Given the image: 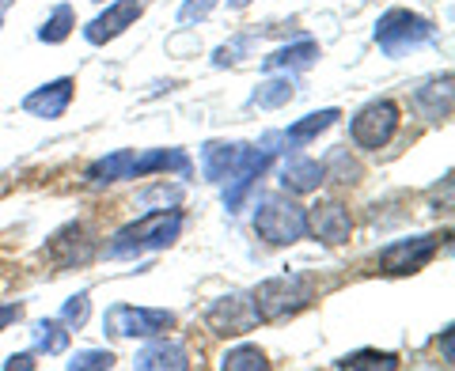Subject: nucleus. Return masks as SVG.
Returning a JSON list of instances; mask_svg holds the SVG:
<instances>
[{"mask_svg":"<svg viewBox=\"0 0 455 371\" xmlns=\"http://www.w3.org/2000/svg\"><path fill=\"white\" fill-rule=\"evenodd\" d=\"M182 235V212H148L145 220L122 227L107 247L110 258H133L140 250H164Z\"/></svg>","mask_w":455,"mask_h":371,"instance_id":"1","label":"nucleus"},{"mask_svg":"<svg viewBox=\"0 0 455 371\" xmlns=\"http://www.w3.org/2000/svg\"><path fill=\"white\" fill-rule=\"evenodd\" d=\"M433 38H436V27L425 16H418V12H406V8H391L387 16L376 23V42L387 57H403V53L418 50Z\"/></svg>","mask_w":455,"mask_h":371,"instance_id":"2","label":"nucleus"},{"mask_svg":"<svg viewBox=\"0 0 455 371\" xmlns=\"http://www.w3.org/2000/svg\"><path fill=\"white\" fill-rule=\"evenodd\" d=\"M254 232L274 247H292L307 235V212L300 205L284 201V197H269V201L254 212Z\"/></svg>","mask_w":455,"mask_h":371,"instance_id":"3","label":"nucleus"},{"mask_svg":"<svg viewBox=\"0 0 455 371\" xmlns=\"http://www.w3.org/2000/svg\"><path fill=\"white\" fill-rule=\"evenodd\" d=\"M251 299H254V307H259V319L281 322V319H289V315H296V311L307 307L311 288L300 277H274V280L259 284V292H254Z\"/></svg>","mask_w":455,"mask_h":371,"instance_id":"4","label":"nucleus"},{"mask_svg":"<svg viewBox=\"0 0 455 371\" xmlns=\"http://www.w3.org/2000/svg\"><path fill=\"white\" fill-rule=\"evenodd\" d=\"M398 130V103L391 99H379V103H368L357 118H353L349 133H353V145L364 148V152H379L391 145V137Z\"/></svg>","mask_w":455,"mask_h":371,"instance_id":"5","label":"nucleus"},{"mask_svg":"<svg viewBox=\"0 0 455 371\" xmlns=\"http://www.w3.org/2000/svg\"><path fill=\"white\" fill-rule=\"evenodd\" d=\"M107 334L110 337H160L164 330L175 326V315L171 311H156V307H130V304H118L107 311Z\"/></svg>","mask_w":455,"mask_h":371,"instance_id":"6","label":"nucleus"},{"mask_svg":"<svg viewBox=\"0 0 455 371\" xmlns=\"http://www.w3.org/2000/svg\"><path fill=\"white\" fill-rule=\"evenodd\" d=\"M259 307H254V299L251 296H220L217 304H212L205 311V326L212 334H220V337H243L251 334L254 326H259Z\"/></svg>","mask_w":455,"mask_h":371,"instance_id":"7","label":"nucleus"},{"mask_svg":"<svg viewBox=\"0 0 455 371\" xmlns=\"http://www.w3.org/2000/svg\"><path fill=\"white\" fill-rule=\"evenodd\" d=\"M440 250V239L436 235H418V239H403L395 242V247L379 250L376 265L383 269V273L391 277H403V273H418V269H425Z\"/></svg>","mask_w":455,"mask_h":371,"instance_id":"8","label":"nucleus"},{"mask_svg":"<svg viewBox=\"0 0 455 371\" xmlns=\"http://www.w3.org/2000/svg\"><path fill=\"white\" fill-rule=\"evenodd\" d=\"M307 232L323 239L326 247H341V242H349V235H353V217L341 201H319L307 212Z\"/></svg>","mask_w":455,"mask_h":371,"instance_id":"9","label":"nucleus"},{"mask_svg":"<svg viewBox=\"0 0 455 371\" xmlns=\"http://www.w3.org/2000/svg\"><path fill=\"white\" fill-rule=\"evenodd\" d=\"M140 12H145V4H140V0H118V4H110L103 16H95L88 27H84V38L95 42V46H103V42L118 38L125 27H133Z\"/></svg>","mask_w":455,"mask_h":371,"instance_id":"10","label":"nucleus"},{"mask_svg":"<svg viewBox=\"0 0 455 371\" xmlns=\"http://www.w3.org/2000/svg\"><path fill=\"white\" fill-rule=\"evenodd\" d=\"M73 91H76V80L73 76H61V80H53L46 83V88H38L23 99V110L27 114H35V118H61V114L68 110V103H73Z\"/></svg>","mask_w":455,"mask_h":371,"instance_id":"11","label":"nucleus"},{"mask_svg":"<svg viewBox=\"0 0 455 371\" xmlns=\"http://www.w3.org/2000/svg\"><path fill=\"white\" fill-rule=\"evenodd\" d=\"M266 163H269V148L266 152H259V148H243V155H239V163H235V182L228 186V193H224V205H228V212H235L239 205H243V197L251 193V186L259 182V175L266 170Z\"/></svg>","mask_w":455,"mask_h":371,"instance_id":"12","label":"nucleus"},{"mask_svg":"<svg viewBox=\"0 0 455 371\" xmlns=\"http://www.w3.org/2000/svg\"><path fill=\"white\" fill-rule=\"evenodd\" d=\"M88 254H92V239H84V227L73 224V227H65L61 235H57L50 242V258L57 265H76V262H88Z\"/></svg>","mask_w":455,"mask_h":371,"instance_id":"13","label":"nucleus"},{"mask_svg":"<svg viewBox=\"0 0 455 371\" xmlns=\"http://www.w3.org/2000/svg\"><path fill=\"white\" fill-rule=\"evenodd\" d=\"M137 367L145 371H164V367H190V352L179 345V341H156V345L137 352Z\"/></svg>","mask_w":455,"mask_h":371,"instance_id":"14","label":"nucleus"},{"mask_svg":"<svg viewBox=\"0 0 455 371\" xmlns=\"http://www.w3.org/2000/svg\"><path fill=\"white\" fill-rule=\"evenodd\" d=\"M323 182H326V167L315 160H292L281 170V186L289 193H311V190H319Z\"/></svg>","mask_w":455,"mask_h":371,"instance_id":"15","label":"nucleus"},{"mask_svg":"<svg viewBox=\"0 0 455 371\" xmlns=\"http://www.w3.org/2000/svg\"><path fill=\"white\" fill-rule=\"evenodd\" d=\"M239 155H243V145H220V140H212V145L202 148V170L209 182H220L235 170Z\"/></svg>","mask_w":455,"mask_h":371,"instance_id":"16","label":"nucleus"},{"mask_svg":"<svg viewBox=\"0 0 455 371\" xmlns=\"http://www.w3.org/2000/svg\"><path fill=\"white\" fill-rule=\"evenodd\" d=\"M414 107L425 114L429 122H444L451 114V80H436V83H425V88L414 95Z\"/></svg>","mask_w":455,"mask_h":371,"instance_id":"17","label":"nucleus"},{"mask_svg":"<svg viewBox=\"0 0 455 371\" xmlns=\"http://www.w3.org/2000/svg\"><path fill=\"white\" fill-rule=\"evenodd\" d=\"M315 57H319V46L311 38H304V42H296V46H284L274 57H266L262 68L266 73H274V68H307Z\"/></svg>","mask_w":455,"mask_h":371,"instance_id":"18","label":"nucleus"},{"mask_svg":"<svg viewBox=\"0 0 455 371\" xmlns=\"http://www.w3.org/2000/svg\"><path fill=\"white\" fill-rule=\"evenodd\" d=\"M73 27H76V12L68 8V4H57V8H53V16L42 23L38 38H42V42H50V46H57V42H65L68 35H73Z\"/></svg>","mask_w":455,"mask_h":371,"instance_id":"19","label":"nucleus"},{"mask_svg":"<svg viewBox=\"0 0 455 371\" xmlns=\"http://www.w3.org/2000/svg\"><path fill=\"white\" fill-rule=\"evenodd\" d=\"M296 95V88H292V80L284 76V80H266L259 91L251 95V107H262V110H277V107H284L289 99Z\"/></svg>","mask_w":455,"mask_h":371,"instance_id":"20","label":"nucleus"},{"mask_svg":"<svg viewBox=\"0 0 455 371\" xmlns=\"http://www.w3.org/2000/svg\"><path fill=\"white\" fill-rule=\"evenodd\" d=\"M334 122H338V110H319V114H307L304 122H296L292 130H289V140H292V145H307L311 137L326 133Z\"/></svg>","mask_w":455,"mask_h":371,"instance_id":"21","label":"nucleus"},{"mask_svg":"<svg viewBox=\"0 0 455 371\" xmlns=\"http://www.w3.org/2000/svg\"><path fill=\"white\" fill-rule=\"evenodd\" d=\"M130 170H133V152H114L107 160L92 163L88 175L95 182H118V178H130Z\"/></svg>","mask_w":455,"mask_h":371,"instance_id":"22","label":"nucleus"},{"mask_svg":"<svg viewBox=\"0 0 455 371\" xmlns=\"http://www.w3.org/2000/svg\"><path fill=\"white\" fill-rule=\"evenodd\" d=\"M35 345L38 349H46V352H65L68 349V330H65V322H57V319H46V322H38L35 326Z\"/></svg>","mask_w":455,"mask_h":371,"instance_id":"23","label":"nucleus"},{"mask_svg":"<svg viewBox=\"0 0 455 371\" xmlns=\"http://www.w3.org/2000/svg\"><path fill=\"white\" fill-rule=\"evenodd\" d=\"M220 367L224 371H262V367H269V360L262 349H232V352H224Z\"/></svg>","mask_w":455,"mask_h":371,"instance_id":"24","label":"nucleus"},{"mask_svg":"<svg viewBox=\"0 0 455 371\" xmlns=\"http://www.w3.org/2000/svg\"><path fill=\"white\" fill-rule=\"evenodd\" d=\"M338 367H398V356L395 352H353V356H341Z\"/></svg>","mask_w":455,"mask_h":371,"instance_id":"25","label":"nucleus"},{"mask_svg":"<svg viewBox=\"0 0 455 371\" xmlns=\"http://www.w3.org/2000/svg\"><path fill=\"white\" fill-rule=\"evenodd\" d=\"M88 311H92V299H88V292H80V296H73V299L65 304L61 322L68 326V330H80V326L88 322Z\"/></svg>","mask_w":455,"mask_h":371,"instance_id":"26","label":"nucleus"},{"mask_svg":"<svg viewBox=\"0 0 455 371\" xmlns=\"http://www.w3.org/2000/svg\"><path fill=\"white\" fill-rule=\"evenodd\" d=\"M68 367H73V371H88V367L103 371V367H114V352H110V349H88V352H76L73 360H68Z\"/></svg>","mask_w":455,"mask_h":371,"instance_id":"27","label":"nucleus"},{"mask_svg":"<svg viewBox=\"0 0 455 371\" xmlns=\"http://www.w3.org/2000/svg\"><path fill=\"white\" fill-rule=\"evenodd\" d=\"M251 46H254V38H235L232 46H220V50H217V65H232V61H239V57H243Z\"/></svg>","mask_w":455,"mask_h":371,"instance_id":"28","label":"nucleus"},{"mask_svg":"<svg viewBox=\"0 0 455 371\" xmlns=\"http://www.w3.org/2000/svg\"><path fill=\"white\" fill-rule=\"evenodd\" d=\"M212 4H217V0H187V4H182V12H179V20H182V23L202 20V16H209V12H212Z\"/></svg>","mask_w":455,"mask_h":371,"instance_id":"29","label":"nucleus"},{"mask_svg":"<svg viewBox=\"0 0 455 371\" xmlns=\"http://www.w3.org/2000/svg\"><path fill=\"white\" fill-rule=\"evenodd\" d=\"M140 201H179V190H167V186H156V190H148Z\"/></svg>","mask_w":455,"mask_h":371,"instance_id":"30","label":"nucleus"},{"mask_svg":"<svg viewBox=\"0 0 455 371\" xmlns=\"http://www.w3.org/2000/svg\"><path fill=\"white\" fill-rule=\"evenodd\" d=\"M20 315H23V307H20V304L0 307V330H4V326H12V322H20Z\"/></svg>","mask_w":455,"mask_h":371,"instance_id":"31","label":"nucleus"},{"mask_svg":"<svg viewBox=\"0 0 455 371\" xmlns=\"http://www.w3.org/2000/svg\"><path fill=\"white\" fill-rule=\"evenodd\" d=\"M4 367H8V371H16V367H35V356H31V352H20V356H12Z\"/></svg>","mask_w":455,"mask_h":371,"instance_id":"32","label":"nucleus"},{"mask_svg":"<svg viewBox=\"0 0 455 371\" xmlns=\"http://www.w3.org/2000/svg\"><path fill=\"white\" fill-rule=\"evenodd\" d=\"M251 0H228V8H247Z\"/></svg>","mask_w":455,"mask_h":371,"instance_id":"33","label":"nucleus"},{"mask_svg":"<svg viewBox=\"0 0 455 371\" xmlns=\"http://www.w3.org/2000/svg\"><path fill=\"white\" fill-rule=\"evenodd\" d=\"M12 4V0H0V23H4V8Z\"/></svg>","mask_w":455,"mask_h":371,"instance_id":"34","label":"nucleus"},{"mask_svg":"<svg viewBox=\"0 0 455 371\" xmlns=\"http://www.w3.org/2000/svg\"><path fill=\"white\" fill-rule=\"evenodd\" d=\"M95 4H103V0H95Z\"/></svg>","mask_w":455,"mask_h":371,"instance_id":"35","label":"nucleus"}]
</instances>
